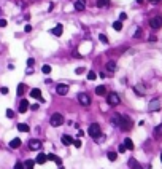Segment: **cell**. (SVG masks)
Listing matches in <instances>:
<instances>
[{
  "instance_id": "obj_19",
  "label": "cell",
  "mask_w": 162,
  "mask_h": 169,
  "mask_svg": "<svg viewBox=\"0 0 162 169\" xmlns=\"http://www.w3.org/2000/svg\"><path fill=\"white\" fill-rule=\"evenodd\" d=\"M95 94L97 96H105V94H107V88L105 86H97L95 88Z\"/></svg>"
},
{
  "instance_id": "obj_29",
  "label": "cell",
  "mask_w": 162,
  "mask_h": 169,
  "mask_svg": "<svg viewBox=\"0 0 162 169\" xmlns=\"http://www.w3.org/2000/svg\"><path fill=\"white\" fill-rule=\"evenodd\" d=\"M107 156H108V159H110V161H116V158H118V155L114 152H108Z\"/></svg>"
},
{
  "instance_id": "obj_20",
  "label": "cell",
  "mask_w": 162,
  "mask_h": 169,
  "mask_svg": "<svg viewBox=\"0 0 162 169\" xmlns=\"http://www.w3.org/2000/svg\"><path fill=\"white\" fill-rule=\"evenodd\" d=\"M124 147L127 150H134V142H132V139H124Z\"/></svg>"
},
{
  "instance_id": "obj_38",
  "label": "cell",
  "mask_w": 162,
  "mask_h": 169,
  "mask_svg": "<svg viewBox=\"0 0 162 169\" xmlns=\"http://www.w3.org/2000/svg\"><path fill=\"white\" fill-rule=\"evenodd\" d=\"M118 150H119V153H124V152H126V150H127V149H126V147H124V144H121L119 147H118Z\"/></svg>"
},
{
  "instance_id": "obj_2",
  "label": "cell",
  "mask_w": 162,
  "mask_h": 169,
  "mask_svg": "<svg viewBox=\"0 0 162 169\" xmlns=\"http://www.w3.org/2000/svg\"><path fill=\"white\" fill-rule=\"evenodd\" d=\"M49 123H51V126H54V128L64 124V115L62 113H52L51 118H49Z\"/></svg>"
},
{
  "instance_id": "obj_34",
  "label": "cell",
  "mask_w": 162,
  "mask_h": 169,
  "mask_svg": "<svg viewBox=\"0 0 162 169\" xmlns=\"http://www.w3.org/2000/svg\"><path fill=\"white\" fill-rule=\"evenodd\" d=\"M14 169H24V163H21V161H17L16 164H14Z\"/></svg>"
},
{
  "instance_id": "obj_26",
  "label": "cell",
  "mask_w": 162,
  "mask_h": 169,
  "mask_svg": "<svg viewBox=\"0 0 162 169\" xmlns=\"http://www.w3.org/2000/svg\"><path fill=\"white\" fill-rule=\"evenodd\" d=\"M154 136H156V137L162 136V123L159 124V126H156V129H154Z\"/></svg>"
},
{
  "instance_id": "obj_21",
  "label": "cell",
  "mask_w": 162,
  "mask_h": 169,
  "mask_svg": "<svg viewBox=\"0 0 162 169\" xmlns=\"http://www.w3.org/2000/svg\"><path fill=\"white\" fill-rule=\"evenodd\" d=\"M107 70L108 72H114L116 70V62H113V61L107 62Z\"/></svg>"
},
{
  "instance_id": "obj_3",
  "label": "cell",
  "mask_w": 162,
  "mask_h": 169,
  "mask_svg": "<svg viewBox=\"0 0 162 169\" xmlns=\"http://www.w3.org/2000/svg\"><path fill=\"white\" fill-rule=\"evenodd\" d=\"M132 126V120L130 117H127V115H122L121 117V123H119V128L121 129H124V131H127L129 128Z\"/></svg>"
},
{
  "instance_id": "obj_17",
  "label": "cell",
  "mask_w": 162,
  "mask_h": 169,
  "mask_svg": "<svg viewBox=\"0 0 162 169\" xmlns=\"http://www.w3.org/2000/svg\"><path fill=\"white\" fill-rule=\"evenodd\" d=\"M62 144H64V145L73 144V137H72V136H69V134H64V136H62Z\"/></svg>"
},
{
  "instance_id": "obj_44",
  "label": "cell",
  "mask_w": 162,
  "mask_h": 169,
  "mask_svg": "<svg viewBox=\"0 0 162 169\" xmlns=\"http://www.w3.org/2000/svg\"><path fill=\"white\" fill-rule=\"evenodd\" d=\"M24 31H26V32H30V31H32V26H30V24H26Z\"/></svg>"
},
{
  "instance_id": "obj_47",
  "label": "cell",
  "mask_w": 162,
  "mask_h": 169,
  "mask_svg": "<svg viewBox=\"0 0 162 169\" xmlns=\"http://www.w3.org/2000/svg\"><path fill=\"white\" fill-rule=\"evenodd\" d=\"M137 2H138V3H143V0H137Z\"/></svg>"
},
{
  "instance_id": "obj_5",
  "label": "cell",
  "mask_w": 162,
  "mask_h": 169,
  "mask_svg": "<svg viewBox=\"0 0 162 169\" xmlns=\"http://www.w3.org/2000/svg\"><path fill=\"white\" fill-rule=\"evenodd\" d=\"M107 102L110 104V105H113V107H114V105H118V104H121V97L118 96L116 93H110V94H108V96H107Z\"/></svg>"
},
{
  "instance_id": "obj_36",
  "label": "cell",
  "mask_w": 162,
  "mask_h": 169,
  "mask_svg": "<svg viewBox=\"0 0 162 169\" xmlns=\"http://www.w3.org/2000/svg\"><path fill=\"white\" fill-rule=\"evenodd\" d=\"M46 158H48L49 161H56V159H57V156L52 155V153H49V155H46Z\"/></svg>"
},
{
  "instance_id": "obj_39",
  "label": "cell",
  "mask_w": 162,
  "mask_h": 169,
  "mask_svg": "<svg viewBox=\"0 0 162 169\" xmlns=\"http://www.w3.org/2000/svg\"><path fill=\"white\" fill-rule=\"evenodd\" d=\"M124 19H127V14H126V13H121V14H119V21L122 22Z\"/></svg>"
},
{
  "instance_id": "obj_27",
  "label": "cell",
  "mask_w": 162,
  "mask_h": 169,
  "mask_svg": "<svg viewBox=\"0 0 162 169\" xmlns=\"http://www.w3.org/2000/svg\"><path fill=\"white\" fill-rule=\"evenodd\" d=\"M42 72L45 73V75H48V73H51V66H48V64H45V66L42 67Z\"/></svg>"
},
{
  "instance_id": "obj_15",
  "label": "cell",
  "mask_w": 162,
  "mask_h": 169,
  "mask_svg": "<svg viewBox=\"0 0 162 169\" xmlns=\"http://www.w3.org/2000/svg\"><path fill=\"white\" fill-rule=\"evenodd\" d=\"M21 144H22L21 139H19V137H14L13 140L10 142V147H11V149H19V147H21Z\"/></svg>"
},
{
  "instance_id": "obj_49",
  "label": "cell",
  "mask_w": 162,
  "mask_h": 169,
  "mask_svg": "<svg viewBox=\"0 0 162 169\" xmlns=\"http://www.w3.org/2000/svg\"><path fill=\"white\" fill-rule=\"evenodd\" d=\"M30 169H32V168H30Z\"/></svg>"
},
{
  "instance_id": "obj_6",
  "label": "cell",
  "mask_w": 162,
  "mask_h": 169,
  "mask_svg": "<svg viewBox=\"0 0 162 169\" xmlns=\"http://www.w3.org/2000/svg\"><path fill=\"white\" fill-rule=\"evenodd\" d=\"M149 26H151L153 29H161V27H162V18H161V16L151 18V21H149Z\"/></svg>"
},
{
  "instance_id": "obj_7",
  "label": "cell",
  "mask_w": 162,
  "mask_h": 169,
  "mask_svg": "<svg viewBox=\"0 0 162 169\" xmlns=\"http://www.w3.org/2000/svg\"><path fill=\"white\" fill-rule=\"evenodd\" d=\"M29 149L34 150V152H38V150L42 149V142L38 140V139H32V140H29Z\"/></svg>"
},
{
  "instance_id": "obj_40",
  "label": "cell",
  "mask_w": 162,
  "mask_h": 169,
  "mask_svg": "<svg viewBox=\"0 0 162 169\" xmlns=\"http://www.w3.org/2000/svg\"><path fill=\"white\" fill-rule=\"evenodd\" d=\"M0 93L3 94V96H7V94H8V88H7V86H3L2 90H0Z\"/></svg>"
},
{
  "instance_id": "obj_30",
  "label": "cell",
  "mask_w": 162,
  "mask_h": 169,
  "mask_svg": "<svg viewBox=\"0 0 162 169\" xmlns=\"http://www.w3.org/2000/svg\"><path fill=\"white\" fill-rule=\"evenodd\" d=\"M99 40L102 41L104 45H107V43H108V37H107L105 34H100V35H99Z\"/></svg>"
},
{
  "instance_id": "obj_4",
  "label": "cell",
  "mask_w": 162,
  "mask_h": 169,
  "mask_svg": "<svg viewBox=\"0 0 162 169\" xmlns=\"http://www.w3.org/2000/svg\"><path fill=\"white\" fill-rule=\"evenodd\" d=\"M78 102L83 105V107H87L91 104V97H89V94L87 93H79L78 94Z\"/></svg>"
},
{
  "instance_id": "obj_42",
  "label": "cell",
  "mask_w": 162,
  "mask_h": 169,
  "mask_svg": "<svg viewBox=\"0 0 162 169\" xmlns=\"http://www.w3.org/2000/svg\"><path fill=\"white\" fill-rule=\"evenodd\" d=\"M0 27H7V21L5 19H0Z\"/></svg>"
},
{
  "instance_id": "obj_11",
  "label": "cell",
  "mask_w": 162,
  "mask_h": 169,
  "mask_svg": "<svg viewBox=\"0 0 162 169\" xmlns=\"http://www.w3.org/2000/svg\"><path fill=\"white\" fill-rule=\"evenodd\" d=\"M62 31H64V26H62V24H57V26H56V27L51 31V34L54 35V37H60V35H62Z\"/></svg>"
},
{
  "instance_id": "obj_46",
  "label": "cell",
  "mask_w": 162,
  "mask_h": 169,
  "mask_svg": "<svg viewBox=\"0 0 162 169\" xmlns=\"http://www.w3.org/2000/svg\"><path fill=\"white\" fill-rule=\"evenodd\" d=\"M153 3H159V0H151Z\"/></svg>"
},
{
  "instance_id": "obj_10",
  "label": "cell",
  "mask_w": 162,
  "mask_h": 169,
  "mask_svg": "<svg viewBox=\"0 0 162 169\" xmlns=\"http://www.w3.org/2000/svg\"><path fill=\"white\" fill-rule=\"evenodd\" d=\"M29 109H30V105H29V100H21V102H19V107H17V112H19V113H26V112L29 110Z\"/></svg>"
},
{
  "instance_id": "obj_41",
  "label": "cell",
  "mask_w": 162,
  "mask_h": 169,
  "mask_svg": "<svg viewBox=\"0 0 162 169\" xmlns=\"http://www.w3.org/2000/svg\"><path fill=\"white\" fill-rule=\"evenodd\" d=\"M140 35H141V29H137V31H135V34H134V37H135V38H138Z\"/></svg>"
},
{
  "instance_id": "obj_31",
  "label": "cell",
  "mask_w": 162,
  "mask_h": 169,
  "mask_svg": "<svg viewBox=\"0 0 162 169\" xmlns=\"http://www.w3.org/2000/svg\"><path fill=\"white\" fill-rule=\"evenodd\" d=\"M34 164H35V161H34V159H27L24 166H26L27 169H30V168H34Z\"/></svg>"
},
{
  "instance_id": "obj_37",
  "label": "cell",
  "mask_w": 162,
  "mask_h": 169,
  "mask_svg": "<svg viewBox=\"0 0 162 169\" xmlns=\"http://www.w3.org/2000/svg\"><path fill=\"white\" fill-rule=\"evenodd\" d=\"M84 72H86L84 67H78V69H76V75H81V73H84Z\"/></svg>"
},
{
  "instance_id": "obj_13",
  "label": "cell",
  "mask_w": 162,
  "mask_h": 169,
  "mask_svg": "<svg viewBox=\"0 0 162 169\" xmlns=\"http://www.w3.org/2000/svg\"><path fill=\"white\" fill-rule=\"evenodd\" d=\"M30 96L34 97V99H38V100H43L42 99V91L38 90V88H34V90L30 91Z\"/></svg>"
},
{
  "instance_id": "obj_14",
  "label": "cell",
  "mask_w": 162,
  "mask_h": 169,
  "mask_svg": "<svg viewBox=\"0 0 162 169\" xmlns=\"http://www.w3.org/2000/svg\"><path fill=\"white\" fill-rule=\"evenodd\" d=\"M48 161V158H46V153H38L37 159H35V163H38V164H45V163Z\"/></svg>"
},
{
  "instance_id": "obj_12",
  "label": "cell",
  "mask_w": 162,
  "mask_h": 169,
  "mask_svg": "<svg viewBox=\"0 0 162 169\" xmlns=\"http://www.w3.org/2000/svg\"><path fill=\"white\" fill-rule=\"evenodd\" d=\"M86 8V0H76L75 2V10L76 11H83Z\"/></svg>"
},
{
  "instance_id": "obj_8",
  "label": "cell",
  "mask_w": 162,
  "mask_h": 169,
  "mask_svg": "<svg viewBox=\"0 0 162 169\" xmlns=\"http://www.w3.org/2000/svg\"><path fill=\"white\" fill-rule=\"evenodd\" d=\"M56 93H57L59 96H65V94L69 93V85L59 83V85H57V88H56Z\"/></svg>"
},
{
  "instance_id": "obj_43",
  "label": "cell",
  "mask_w": 162,
  "mask_h": 169,
  "mask_svg": "<svg viewBox=\"0 0 162 169\" xmlns=\"http://www.w3.org/2000/svg\"><path fill=\"white\" fill-rule=\"evenodd\" d=\"M34 64H35V61L30 58V59H29V61H27V66H29V67H32V66H34Z\"/></svg>"
},
{
  "instance_id": "obj_23",
  "label": "cell",
  "mask_w": 162,
  "mask_h": 169,
  "mask_svg": "<svg viewBox=\"0 0 162 169\" xmlns=\"http://www.w3.org/2000/svg\"><path fill=\"white\" fill-rule=\"evenodd\" d=\"M113 29L116 32L122 31V22H121V21H114V22H113Z\"/></svg>"
},
{
  "instance_id": "obj_33",
  "label": "cell",
  "mask_w": 162,
  "mask_h": 169,
  "mask_svg": "<svg viewBox=\"0 0 162 169\" xmlns=\"http://www.w3.org/2000/svg\"><path fill=\"white\" fill-rule=\"evenodd\" d=\"M7 117L8 118H14V112L11 109H7Z\"/></svg>"
},
{
  "instance_id": "obj_16",
  "label": "cell",
  "mask_w": 162,
  "mask_h": 169,
  "mask_svg": "<svg viewBox=\"0 0 162 169\" xmlns=\"http://www.w3.org/2000/svg\"><path fill=\"white\" fill-rule=\"evenodd\" d=\"M121 117L122 115H119V113H114L113 117H111V124H114V126H119V123H121Z\"/></svg>"
},
{
  "instance_id": "obj_35",
  "label": "cell",
  "mask_w": 162,
  "mask_h": 169,
  "mask_svg": "<svg viewBox=\"0 0 162 169\" xmlns=\"http://www.w3.org/2000/svg\"><path fill=\"white\" fill-rule=\"evenodd\" d=\"M107 2H108V0H99V2H97V7H100V8L105 7V5H107Z\"/></svg>"
},
{
  "instance_id": "obj_1",
  "label": "cell",
  "mask_w": 162,
  "mask_h": 169,
  "mask_svg": "<svg viewBox=\"0 0 162 169\" xmlns=\"http://www.w3.org/2000/svg\"><path fill=\"white\" fill-rule=\"evenodd\" d=\"M87 134L97 140V139L100 137V134H102V129H100V126L97 123H92V124H89V131H87Z\"/></svg>"
},
{
  "instance_id": "obj_24",
  "label": "cell",
  "mask_w": 162,
  "mask_h": 169,
  "mask_svg": "<svg viewBox=\"0 0 162 169\" xmlns=\"http://www.w3.org/2000/svg\"><path fill=\"white\" fill-rule=\"evenodd\" d=\"M129 164H130V169H141V166H140V164H138V163H137V161H135V159H134V158H132V159H130V161H129Z\"/></svg>"
},
{
  "instance_id": "obj_48",
  "label": "cell",
  "mask_w": 162,
  "mask_h": 169,
  "mask_svg": "<svg viewBox=\"0 0 162 169\" xmlns=\"http://www.w3.org/2000/svg\"><path fill=\"white\" fill-rule=\"evenodd\" d=\"M161 161H162V155H161Z\"/></svg>"
},
{
  "instance_id": "obj_25",
  "label": "cell",
  "mask_w": 162,
  "mask_h": 169,
  "mask_svg": "<svg viewBox=\"0 0 162 169\" xmlns=\"http://www.w3.org/2000/svg\"><path fill=\"white\" fill-rule=\"evenodd\" d=\"M135 94H138V96H143V94H145V91H143V86H141V85H137V86H135Z\"/></svg>"
},
{
  "instance_id": "obj_18",
  "label": "cell",
  "mask_w": 162,
  "mask_h": 169,
  "mask_svg": "<svg viewBox=\"0 0 162 169\" xmlns=\"http://www.w3.org/2000/svg\"><path fill=\"white\" fill-rule=\"evenodd\" d=\"M17 129H19V131L21 132H29V124H26V123H17V126H16Z\"/></svg>"
},
{
  "instance_id": "obj_9",
  "label": "cell",
  "mask_w": 162,
  "mask_h": 169,
  "mask_svg": "<svg viewBox=\"0 0 162 169\" xmlns=\"http://www.w3.org/2000/svg\"><path fill=\"white\" fill-rule=\"evenodd\" d=\"M159 109H161V100L153 99L151 102H149V105H148V110L149 112H156V110H159Z\"/></svg>"
},
{
  "instance_id": "obj_22",
  "label": "cell",
  "mask_w": 162,
  "mask_h": 169,
  "mask_svg": "<svg viewBox=\"0 0 162 169\" xmlns=\"http://www.w3.org/2000/svg\"><path fill=\"white\" fill-rule=\"evenodd\" d=\"M24 93H26V85L24 83H19L17 85V96H22Z\"/></svg>"
},
{
  "instance_id": "obj_28",
  "label": "cell",
  "mask_w": 162,
  "mask_h": 169,
  "mask_svg": "<svg viewBox=\"0 0 162 169\" xmlns=\"http://www.w3.org/2000/svg\"><path fill=\"white\" fill-rule=\"evenodd\" d=\"M95 78H97V73L94 72V70H89V72H87V80L92 81V80H95Z\"/></svg>"
},
{
  "instance_id": "obj_32",
  "label": "cell",
  "mask_w": 162,
  "mask_h": 169,
  "mask_svg": "<svg viewBox=\"0 0 162 169\" xmlns=\"http://www.w3.org/2000/svg\"><path fill=\"white\" fill-rule=\"evenodd\" d=\"M73 145H75L76 149H79V147H81V140H79V139H73Z\"/></svg>"
},
{
  "instance_id": "obj_45",
  "label": "cell",
  "mask_w": 162,
  "mask_h": 169,
  "mask_svg": "<svg viewBox=\"0 0 162 169\" xmlns=\"http://www.w3.org/2000/svg\"><path fill=\"white\" fill-rule=\"evenodd\" d=\"M38 107H40L38 104H32V105H30V109H32V110H38Z\"/></svg>"
}]
</instances>
